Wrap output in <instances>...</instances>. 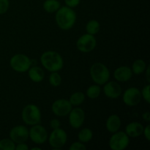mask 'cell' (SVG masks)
<instances>
[{"label":"cell","mask_w":150,"mask_h":150,"mask_svg":"<svg viewBox=\"0 0 150 150\" xmlns=\"http://www.w3.org/2000/svg\"><path fill=\"white\" fill-rule=\"evenodd\" d=\"M76 13L73 8L62 6L56 12L55 21L57 26L62 30H69L74 26L76 21Z\"/></svg>","instance_id":"obj_1"},{"label":"cell","mask_w":150,"mask_h":150,"mask_svg":"<svg viewBox=\"0 0 150 150\" xmlns=\"http://www.w3.org/2000/svg\"><path fill=\"white\" fill-rule=\"evenodd\" d=\"M42 67L49 72H59L63 68L64 60L59 53L54 51H47L40 56Z\"/></svg>","instance_id":"obj_2"},{"label":"cell","mask_w":150,"mask_h":150,"mask_svg":"<svg viewBox=\"0 0 150 150\" xmlns=\"http://www.w3.org/2000/svg\"><path fill=\"white\" fill-rule=\"evenodd\" d=\"M89 74L92 81L96 84L103 85L109 81L110 71L102 62H95L89 69Z\"/></svg>","instance_id":"obj_3"},{"label":"cell","mask_w":150,"mask_h":150,"mask_svg":"<svg viewBox=\"0 0 150 150\" xmlns=\"http://www.w3.org/2000/svg\"><path fill=\"white\" fill-rule=\"evenodd\" d=\"M21 118L23 122L27 125H35L40 124L41 122L40 109L35 104H28L21 111Z\"/></svg>","instance_id":"obj_4"},{"label":"cell","mask_w":150,"mask_h":150,"mask_svg":"<svg viewBox=\"0 0 150 150\" xmlns=\"http://www.w3.org/2000/svg\"><path fill=\"white\" fill-rule=\"evenodd\" d=\"M10 65L14 71L18 73H25L27 72L32 65V62L26 54H17L11 57Z\"/></svg>","instance_id":"obj_5"},{"label":"cell","mask_w":150,"mask_h":150,"mask_svg":"<svg viewBox=\"0 0 150 150\" xmlns=\"http://www.w3.org/2000/svg\"><path fill=\"white\" fill-rule=\"evenodd\" d=\"M50 146L54 150H59L66 144L67 141V134L62 128L53 130L48 137Z\"/></svg>","instance_id":"obj_6"},{"label":"cell","mask_w":150,"mask_h":150,"mask_svg":"<svg viewBox=\"0 0 150 150\" xmlns=\"http://www.w3.org/2000/svg\"><path fill=\"white\" fill-rule=\"evenodd\" d=\"M129 136L124 131H117L112 133L109 139V146L112 150H124L130 144Z\"/></svg>","instance_id":"obj_7"},{"label":"cell","mask_w":150,"mask_h":150,"mask_svg":"<svg viewBox=\"0 0 150 150\" xmlns=\"http://www.w3.org/2000/svg\"><path fill=\"white\" fill-rule=\"evenodd\" d=\"M97 45V40L95 35L86 33L81 35L76 41V47L82 53H89L93 51Z\"/></svg>","instance_id":"obj_8"},{"label":"cell","mask_w":150,"mask_h":150,"mask_svg":"<svg viewBox=\"0 0 150 150\" xmlns=\"http://www.w3.org/2000/svg\"><path fill=\"white\" fill-rule=\"evenodd\" d=\"M48 134L46 129L40 124L32 125L29 130V138L36 144H42L48 140Z\"/></svg>","instance_id":"obj_9"},{"label":"cell","mask_w":150,"mask_h":150,"mask_svg":"<svg viewBox=\"0 0 150 150\" xmlns=\"http://www.w3.org/2000/svg\"><path fill=\"white\" fill-rule=\"evenodd\" d=\"M72 108L73 105L68 100L66 99H58L51 105L52 112L57 117H64L68 115Z\"/></svg>","instance_id":"obj_10"},{"label":"cell","mask_w":150,"mask_h":150,"mask_svg":"<svg viewBox=\"0 0 150 150\" xmlns=\"http://www.w3.org/2000/svg\"><path fill=\"white\" fill-rule=\"evenodd\" d=\"M141 91L136 87H130L126 89L122 95V100L126 105L136 106L142 100Z\"/></svg>","instance_id":"obj_11"},{"label":"cell","mask_w":150,"mask_h":150,"mask_svg":"<svg viewBox=\"0 0 150 150\" xmlns=\"http://www.w3.org/2000/svg\"><path fill=\"white\" fill-rule=\"evenodd\" d=\"M9 136L16 144L23 143L29 139V130L24 125H16L10 130Z\"/></svg>","instance_id":"obj_12"},{"label":"cell","mask_w":150,"mask_h":150,"mask_svg":"<svg viewBox=\"0 0 150 150\" xmlns=\"http://www.w3.org/2000/svg\"><path fill=\"white\" fill-rule=\"evenodd\" d=\"M68 116L69 123H70V126L74 129L80 128L83 125L85 121V118H86L84 111L79 107L72 108Z\"/></svg>","instance_id":"obj_13"},{"label":"cell","mask_w":150,"mask_h":150,"mask_svg":"<svg viewBox=\"0 0 150 150\" xmlns=\"http://www.w3.org/2000/svg\"><path fill=\"white\" fill-rule=\"evenodd\" d=\"M103 85V92L107 98L110 99H117L121 96L122 89L117 82L108 81Z\"/></svg>","instance_id":"obj_14"},{"label":"cell","mask_w":150,"mask_h":150,"mask_svg":"<svg viewBox=\"0 0 150 150\" xmlns=\"http://www.w3.org/2000/svg\"><path fill=\"white\" fill-rule=\"evenodd\" d=\"M133 72L127 66H120L114 72V78L119 82H127L131 79Z\"/></svg>","instance_id":"obj_15"},{"label":"cell","mask_w":150,"mask_h":150,"mask_svg":"<svg viewBox=\"0 0 150 150\" xmlns=\"http://www.w3.org/2000/svg\"><path fill=\"white\" fill-rule=\"evenodd\" d=\"M143 125L138 122H133L127 125L125 127V133L129 137L137 138L143 134L144 131Z\"/></svg>","instance_id":"obj_16"},{"label":"cell","mask_w":150,"mask_h":150,"mask_svg":"<svg viewBox=\"0 0 150 150\" xmlns=\"http://www.w3.org/2000/svg\"><path fill=\"white\" fill-rule=\"evenodd\" d=\"M122 125L121 118L117 114H111L108 117L105 122V127L109 133H114L118 131Z\"/></svg>","instance_id":"obj_17"},{"label":"cell","mask_w":150,"mask_h":150,"mask_svg":"<svg viewBox=\"0 0 150 150\" xmlns=\"http://www.w3.org/2000/svg\"><path fill=\"white\" fill-rule=\"evenodd\" d=\"M28 76L32 81L35 83H40L45 78V72L40 67L32 65L28 70Z\"/></svg>","instance_id":"obj_18"},{"label":"cell","mask_w":150,"mask_h":150,"mask_svg":"<svg viewBox=\"0 0 150 150\" xmlns=\"http://www.w3.org/2000/svg\"><path fill=\"white\" fill-rule=\"evenodd\" d=\"M61 7V3L58 0H45L42 4V7L48 13H56Z\"/></svg>","instance_id":"obj_19"},{"label":"cell","mask_w":150,"mask_h":150,"mask_svg":"<svg viewBox=\"0 0 150 150\" xmlns=\"http://www.w3.org/2000/svg\"><path fill=\"white\" fill-rule=\"evenodd\" d=\"M93 138V132L91 129L85 127V128L81 129L78 133V139L79 142L82 143H88L90 142Z\"/></svg>","instance_id":"obj_20"},{"label":"cell","mask_w":150,"mask_h":150,"mask_svg":"<svg viewBox=\"0 0 150 150\" xmlns=\"http://www.w3.org/2000/svg\"><path fill=\"white\" fill-rule=\"evenodd\" d=\"M100 29V24L99 21L95 19L89 20L85 27L86 33L92 35H95L96 34H98L99 32Z\"/></svg>","instance_id":"obj_21"},{"label":"cell","mask_w":150,"mask_h":150,"mask_svg":"<svg viewBox=\"0 0 150 150\" xmlns=\"http://www.w3.org/2000/svg\"><path fill=\"white\" fill-rule=\"evenodd\" d=\"M85 94L82 92H76L70 95L69 101L73 106H79L85 100Z\"/></svg>","instance_id":"obj_22"},{"label":"cell","mask_w":150,"mask_h":150,"mask_svg":"<svg viewBox=\"0 0 150 150\" xmlns=\"http://www.w3.org/2000/svg\"><path fill=\"white\" fill-rule=\"evenodd\" d=\"M146 68V64L144 60L139 59H136V61H134V62L133 63L131 70L133 73H134L135 75H141L142 73H144Z\"/></svg>","instance_id":"obj_23"},{"label":"cell","mask_w":150,"mask_h":150,"mask_svg":"<svg viewBox=\"0 0 150 150\" xmlns=\"http://www.w3.org/2000/svg\"><path fill=\"white\" fill-rule=\"evenodd\" d=\"M101 93V88L100 85L98 84H93L91 85L86 89V95L89 99H96L100 96Z\"/></svg>","instance_id":"obj_24"},{"label":"cell","mask_w":150,"mask_h":150,"mask_svg":"<svg viewBox=\"0 0 150 150\" xmlns=\"http://www.w3.org/2000/svg\"><path fill=\"white\" fill-rule=\"evenodd\" d=\"M48 81L51 86L54 87H57L61 85L62 79L58 72H51L48 78Z\"/></svg>","instance_id":"obj_25"},{"label":"cell","mask_w":150,"mask_h":150,"mask_svg":"<svg viewBox=\"0 0 150 150\" xmlns=\"http://www.w3.org/2000/svg\"><path fill=\"white\" fill-rule=\"evenodd\" d=\"M16 143L10 139H3L0 141V150H15Z\"/></svg>","instance_id":"obj_26"},{"label":"cell","mask_w":150,"mask_h":150,"mask_svg":"<svg viewBox=\"0 0 150 150\" xmlns=\"http://www.w3.org/2000/svg\"><path fill=\"white\" fill-rule=\"evenodd\" d=\"M149 89H150V85L147 84L144 86L141 91V95H142V98L146 101L147 103H150V93H149Z\"/></svg>","instance_id":"obj_27"},{"label":"cell","mask_w":150,"mask_h":150,"mask_svg":"<svg viewBox=\"0 0 150 150\" xmlns=\"http://www.w3.org/2000/svg\"><path fill=\"white\" fill-rule=\"evenodd\" d=\"M9 7H10L9 0H0V15L7 13Z\"/></svg>","instance_id":"obj_28"},{"label":"cell","mask_w":150,"mask_h":150,"mask_svg":"<svg viewBox=\"0 0 150 150\" xmlns=\"http://www.w3.org/2000/svg\"><path fill=\"white\" fill-rule=\"evenodd\" d=\"M70 150H86V146L83 143L81 142H76L72 144L69 147Z\"/></svg>","instance_id":"obj_29"},{"label":"cell","mask_w":150,"mask_h":150,"mask_svg":"<svg viewBox=\"0 0 150 150\" xmlns=\"http://www.w3.org/2000/svg\"><path fill=\"white\" fill-rule=\"evenodd\" d=\"M81 2V0H64L66 6L70 7V8H74L79 5Z\"/></svg>","instance_id":"obj_30"},{"label":"cell","mask_w":150,"mask_h":150,"mask_svg":"<svg viewBox=\"0 0 150 150\" xmlns=\"http://www.w3.org/2000/svg\"><path fill=\"white\" fill-rule=\"evenodd\" d=\"M50 126H51V127L53 130L59 128L60 126H61V122H60L59 120H57V119H52V120L50 121Z\"/></svg>","instance_id":"obj_31"},{"label":"cell","mask_w":150,"mask_h":150,"mask_svg":"<svg viewBox=\"0 0 150 150\" xmlns=\"http://www.w3.org/2000/svg\"><path fill=\"white\" fill-rule=\"evenodd\" d=\"M143 134L144 135V137L148 142L150 141V125H147L146 127L144 128Z\"/></svg>","instance_id":"obj_32"},{"label":"cell","mask_w":150,"mask_h":150,"mask_svg":"<svg viewBox=\"0 0 150 150\" xmlns=\"http://www.w3.org/2000/svg\"><path fill=\"white\" fill-rule=\"evenodd\" d=\"M16 150H28L29 149V146H27V144H25V142L23 143H19L17 144V145L16 146Z\"/></svg>","instance_id":"obj_33"},{"label":"cell","mask_w":150,"mask_h":150,"mask_svg":"<svg viewBox=\"0 0 150 150\" xmlns=\"http://www.w3.org/2000/svg\"><path fill=\"white\" fill-rule=\"evenodd\" d=\"M142 119L144 120L146 122H150V113L149 111H146V112L142 114Z\"/></svg>","instance_id":"obj_34"},{"label":"cell","mask_w":150,"mask_h":150,"mask_svg":"<svg viewBox=\"0 0 150 150\" xmlns=\"http://www.w3.org/2000/svg\"><path fill=\"white\" fill-rule=\"evenodd\" d=\"M149 68H150L149 66H147V67H146V70H145V71H144V73H146V80H147L148 83H149V82H150Z\"/></svg>","instance_id":"obj_35"},{"label":"cell","mask_w":150,"mask_h":150,"mask_svg":"<svg viewBox=\"0 0 150 150\" xmlns=\"http://www.w3.org/2000/svg\"><path fill=\"white\" fill-rule=\"evenodd\" d=\"M42 149H41L40 147H32L31 148V150H41Z\"/></svg>","instance_id":"obj_36"}]
</instances>
